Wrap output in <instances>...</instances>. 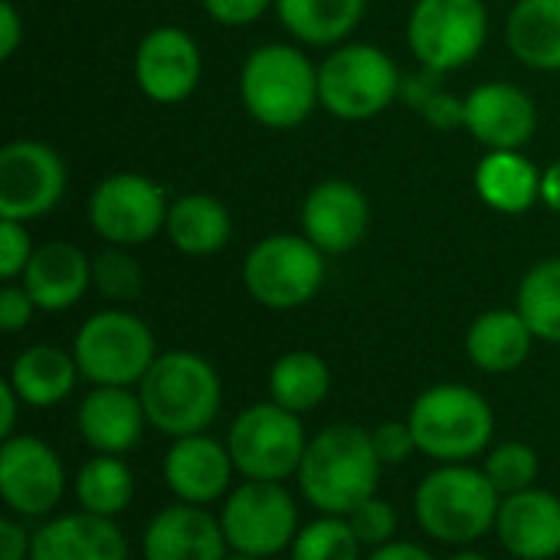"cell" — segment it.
I'll return each instance as SVG.
<instances>
[{"mask_svg": "<svg viewBox=\"0 0 560 560\" xmlns=\"http://www.w3.org/2000/svg\"><path fill=\"white\" fill-rule=\"evenodd\" d=\"M371 440H374L377 459L384 466H400V463H407L417 453V440H413V430H410L407 420L404 423L400 420L381 423L377 430H371Z\"/></svg>", "mask_w": 560, "mask_h": 560, "instance_id": "cell-39", "label": "cell"}, {"mask_svg": "<svg viewBox=\"0 0 560 560\" xmlns=\"http://www.w3.org/2000/svg\"><path fill=\"white\" fill-rule=\"evenodd\" d=\"M417 450L436 463H466L489 450L495 413L489 400L463 384H440L423 390L407 417Z\"/></svg>", "mask_w": 560, "mask_h": 560, "instance_id": "cell-5", "label": "cell"}, {"mask_svg": "<svg viewBox=\"0 0 560 560\" xmlns=\"http://www.w3.org/2000/svg\"><path fill=\"white\" fill-rule=\"evenodd\" d=\"M276 0H203V10L223 26H246L256 23Z\"/></svg>", "mask_w": 560, "mask_h": 560, "instance_id": "cell-40", "label": "cell"}, {"mask_svg": "<svg viewBox=\"0 0 560 560\" xmlns=\"http://www.w3.org/2000/svg\"><path fill=\"white\" fill-rule=\"evenodd\" d=\"M532 341L535 335L518 308H495L472 322L466 335V354L486 374H509L528 361Z\"/></svg>", "mask_w": 560, "mask_h": 560, "instance_id": "cell-24", "label": "cell"}, {"mask_svg": "<svg viewBox=\"0 0 560 560\" xmlns=\"http://www.w3.org/2000/svg\"><path fill=\"white\" fill-rule=\"evenodd\" d=\"M243 282L246 292L266 308H299L312 302L325 282V253L308 236H266L249 249Z\"/></svg>", "mask_w": 560, "mask_h": 560, "instance_id": "cell-9", "label": "cell"}, {"mask_svg": "<svg viewBox=\"0 0 560 560\" xmlns=\"http://www.w3.org/2000/svg\"><path fill=\"white\" fill-rule=\"evenodd\" d=\"M138 397L148 423L158 433L180 440L203 433L217 420L223 387L207 358L194 351H164L138 384Z\"/></svg>", "mask_w": 560, "mask_h": 560, "instance_id": "cell-2", "label": "cell"}, {"mask_svg": "<svg viewBox=\"0 0 560 560\" xmlns=\"http://www.w3.org/2000/svg\"><path fill=\"white\" fill-rule=\"evenodd\" d=\"M499 509L502 495L489 476L466 463H443L413 495L420 528L440 545H472L486 538L499 522Z\"/></svg>", "mask_w": 560, "mask_h": 560, "instance_id": "cell-3", "label": "cell"}, {"mask_svg": "<svg viewBox=\"0 0 560 560\" xmlns=\"http://www.w3.org/2000/svg\"><path fill=\"white\" fill-rule=\"evenodd\" d=\"M92 285L112 302H131L141 295V266L125 253V246H108L92 259Z\"/></svg>", "mask_w": 560, "mask_h": 560, "instance_id": "cell-35", "label": "cell"}, {"mask_svg": "<svg viewBox=\"0 0 560 560\" xmlns=\"http://www.w3.org/2000/svg\"><path fill=\"white\" fill-rule=\"evenodd\" d=\"M66 194V164L43 141H10L0 151V220L46 217Z\"/></svg>", "mask_w": 560, "mask_h": 560, "instance_id": "cell-13", "label": "cell"}, {"mask_svg": "<svg viewBox=\"0 0 560 560\" xmlns=\"http://www.w3.org/2000/svg\"><path fill=\"white\" fill-rule=\"evenodd\" d=\"M20 39H23L20 13H16V7H13L10 0H3V3H0V56L10 59V56L16 52Z\"/></svg>", "mask_w": 560, "mask_h": 560, "instance_id": "cell-43", "label": "cell"}, {"mask_svg": "<svg viewBox=\"0 0 560 560\" xmlns=\"http://www.w3.org/2000/svg\"><path fill=\"white\" fill-rule=\"evenodd\" d=\"M535 125V102L512 82H486L463 98V128L489 151H518Z\"/></svg>", "mask_w": 560, "mask_h": 560, "instance_id": "cell-16", "label": "cell"}, {"mask_svg": "<svg viewBox=\"0 0 560 560\" xmlns=\"http://www.w3.org/2000/svg\"><path fill=\"white\" fill-rule=\"evenodd\" d=\"M368 560H433V555L413 541H390L384 548H374V555Z\"/></svg>", "mask_w": 560, "mask_h": 560, "instance_id": "cell-45", "label": "cell"}, {"mask_svg": "<svg viewBox=\"0 0 560 560\" xmlns=\"http://www.w3.org/2000/svg\"><path fill=\"white\" fill-rule=\"evenodd\" d=\"M371 223L368 197L351 180H322L302 203V236L322 253L354 249Z\"/></svg>", "mask_w": 560, "mask_h": 560, "instance_id": "cell-18", "label": "cell"}, {"mask_svg": "<svg viewBox=\"0 0 560 560\" xmlns=\"http://www.w3.org/2000/svg\"><path fill=\"white\" fill-rule=\"evenodd\" d=\"M505 33L525 66L560 69V0H518Z\"/></svg>", "mask_w": 560, "mask_h": 560, "instance_id": "cell-28", "label": "cell"}, {"mask_svg": "<svg viewBox=\"0 0 560 560\" xmlns=\"http://www.w3.org/2000/svg\"><path fill=\"white\" fill-rule=\"evenodd\" d=\"M538 453L525 443H502L489 453L482 472L489 476V482L495 486V492L505 499V495H515V492H525L535 486L538 479Z\"/></svg>", "mask_w": 560, "mask_h": 560, "instance_id": "cell-34", "label": "cell"}, {"mask_svg": "<svg viewBox=\"0 0 560 560\" xmlns=\"http://www.w3.org/2000/svg\"><path fill=\"white\" fill-rule=\"evenodd\" d=\"M33 312H36V302L30 299V292L23 285L7 282L3 292H0V328L13 335V331L30 325Z\"/></svg>", "mask_w": 560, "mask_h": 560, "instance_id": "cell-41", "label": "cell"}, {"mask_svg": "<svg viewBox=\"0 0 560 560\" xmlns=\"http://www.w3.org/2000/svg\"><path fill=\"white\" fill-rule=\"evenodd\" d=\"M200 49L190 33L177 26L151 30L135 52V79L158 105L184 102L200 82Z\"/></svg>", "mask_w": 560, "mask_h": 560, "instance_id": "cell-15", "label": "cell"}, {"mask_svg": "<svg viewBox=\"0 0 560 560\" xmlns=\"http://www.w3.org/2000/svg\"><path fill=\"white\" fill-rule=\"evenodd\" d=\"M167 236L184 256H213L230 243V210L210 194H187L167 210Z\"/></svg>", "mask_w": 560, "mask_h": 560, "instance_id": "cell-27", "label": "cell"}, {"mask_svg": "<svg viewBox=\"0 0 560 560\" xmlns=\"http://www.w3.org/2000/svg\"><path fill=\"white\" fill-rule=\"evenodd\" d=\"M502 548L518 560H551L560 555V499L545 489H525L502 499L495 522Z\"/></svg>", "mask_w": 560, "mask_h": 560, "instance_id": "cell-20", "label": "cell"}, {"mask_svg": "<svg viewBox=\"0 0 560 560\" xmlns=\"http://www.w3.org/2000/svg\"><path fill=\"white\" fill-rule=\"evenodd\" d=\"M33 243L26 233V223L16 220H0V279L13 282L16 276L26 272L30 259H33Z\"/></svg>", "mask_w": 560, "mask_h": 560, "instance_id": "cell-38", "label": "cell"}, {"mask_svg": "<svg viewBox=\"0 0 560 560\" xmlns=\"http://www.w3.org/2000/svg\"><path fill=\"white\" fill-rule=\"evenodd\" d=\"M368 0H276L279 20L312 46L341 43L364 16Z\"/></svg>", "mask_w": 560, "mask_h": 560, "instance_id": "cell-29", "label": "cell"}, {"mask_svg": "<svg viewBox=\"0 0 560 560\" xmlns=\"http://www.w3.org/2000/svg\"><path fill=\"white\" fill-rule=\"evenodd\" d=\"M30 560H128V541L115 518L72 512L33 532Z\"/></svg>", "mask_w": 560, "mask_h": 560, "instance_id": "cell-21", "label": "cell"}, {"mask_svg": "<svg viewBox=\"0 0 560 560\" xmlns=\"http://www.w3.org/2000/svg\"><path fill=\"white\" fill-rule=\"evenodd\" d=\"M541 200L560 213V161H555L545 174H541Z\"/></svg>", "mask_w": 560, "mask_h": 560, "instance_id": "cell-46", "label": "cell"}, {"mask_svg": "<svg viewBox=\"0 0 560 560\" xmlns=\"http://www.w3.org/2000/svg\"><path fill=\"white\" fill-rule=\"evenodd\" d=\"M226 450L233 456L236 472H243L246 479L285 482L289 476H299L308 440L299 413L269 400L246 407L233 420L226 433Z\"/></svg>", "mask_w": 560, "mask_h": 560, "instance_id": "cell-8", "label": "cell"}, {"mask_svg": "<svg viewBox=\"0 0 560 560\" xmlns=\"http://www.w3.org/2000/svg\"><path fill=\"white\" fill-rule=\"evenodd\" d=\"M33 548V535H26L23 525H16L13 518L0 522V560H30Z\"/></svg>", "mask_w": 560, "mask_h": 560, "instance_id": "cell-42", "label": "cell"}, {"mask_svg": "<svg viewBox=\"0 0 560 560\" xmlns=\"http://www.w3.org/2000/svg\"><path fill=\"white\" fill-rule=\"evenodd\" d=\"M361 548L348 518L322 515L295 535L292 560H361Z\"/></svg>", "mask_w": 560, "mask_h": 560, "instance_id": "cell-33", "label": "cell"}, {"mask_svg": "<svg viewBox=\"0 0 560 560\" xmlns=\"http://www.w3.org/2000/svg\"><path fill=\"white\" fill-rule=\"evenodd\" d=\"M515 308L522 312L535 338L560 345V256L538 262L522 279Z\"/></svg>", "mask_w": 560, "mask_h": 560, "instance_id": "cell-32", "label": "cell"}, {"mask_svg": "<svg viewBox=\"0 0 560 560\" xmlns=\"http://www.w3.org/2000/svg\"><path fill=\"white\" fill-rule=\"evenodd\" d=\"M220 525L230 551L269 560L292 548L299 535V509L282 482L246 479L226 495Z\"/></svg>", "mask_w": 560, "mask_h": 560, "instance_id": "cell-11", "label": "cell"}, {"mask_svg": "<svg viewBox=\"0 0 560 560\" xmlns=\"http://www.w3.org/2000/svg\"><path fill=\"white\" fill-rule=\"evenodd\" d=\"M489 36V13L482 0H417L407 23L410 52L430 72H453L469 66Z\"/></svg>", "mask_w": 560, "mask_h": 560, "instance_id": "cell-10", "label": "cell"}, {"mask_svg": "<svg viewBox=\"0 0 560 560\" xmlns=\"http://www.w3.org/2000/svg\"><path fill=\"white\" fill-rule=\"evenodd\" d=\"M450 560H492V558H486V555H476V551H459V555H453Z\"/></svg>", "mask_w": 560, "mask_h": 560, "instance_id": "cell-47", "label": "cell"}, {"mask_svg": "<svg viewBox=\"0 0 560 560\" xmlns=\"http://www.w3.org/2000/svg\"><path fill=\"white\" fill-rule=\"evenodd\" d=\"M226 535L220 518L203 505H167L161 509L141 538L144 560H226Z\"/></svg>", "mask_w": 560, "mask_h": 560, "instance_id": "cell-17", "label": "cell"}, {"mask_svg": "<svg viewBox=\"0 0 560 560\" xmlns=\"http://www.w3.org/2000/svg\"><path fill=\"white\" fill-rule=\"evenodd\" d=\"M400 89L404 82L394 59L371 43L341 46L318 66V102L345 121L381 115Z\"/></svg>", "mask_w": 560, "mask_h": 560, "instance_id": "cell-7", "label": "cell"}, {"mask_svg": "<svg viewBox=\"0 0 560 560\" xmlns=\"http://www.w3.org/2000/svg\"><path fill=\"white\" fill-rule=\"evenodd\" d=\"M72 358L92 387H131L151 371L158 348L151 328L138 315L108 308L85 318L72 341Z\"/></svg>", "mask_w": 560, "mask_h": 560, "instance_id": "cell-6", "label": "cell"}, {"mask_svg": "<svg viewBox=\"0 0 560 560\" xmlns=\"http://www.w3.org/2000/svg\"><path fill=\"white\" fill-rule=\"evenodd\" d=\"M328 390H331V371L312 351H289L269 371L272 400L299 417L315 410L328 397Z\"/></svg>", "mask_w": 560, "mask_h": 560, "instance_id": "cell-30", "label": "cell"}, {"mask_svg": "<svg viewBox=\"0 0 560 560\" xmlns=\"http://www.w3.org/2000/svg\"><path fill=\"white\" fill-rule=\"evenodd\" d=\"M148 413L138 394L128 387H92L79 404V433L89 450L102 456H121L141 443Z\"/></svg>", "mask_w": 560, "mask_h": 560, "instance_id": "cell-22", "label": "cell"}, {"mask_svg": "<svg viewBox=\"0 0 560 560\" xmlns=\"http://www.w3.org/2000/svg\"><path fill=\"white\" fill-rule=\"evenodd\" d=\"M381 466L384 463L364 427L335 423L308 443L299 466V486L308 505L322 515L348 518L361 502L377 495Z\"/></svg>", "mask_w": 560, "mask_h": 560, "instance_id": "cell-1", "label": "cell"}, {"mask_svg": "<svg viewBox=\"0 0 560 560\" xmlns=\"http://www.w3.org/2000/svg\"><path fill=\"white\" fill-rule=\"evenodd\" d=\"M246 112L276 131L299 128L318 102V69L308 56L285 43L259 46L246 56L240 75Z\"/></svg>", "mask_w": 560, "mask_h": 560, "instance_id": "cell-4", "label": "cell"}, {"mask_svg": "<svg viewBox=\"0 0 560 560\" xmlns=\"http://www.w3.org/2000/svg\"><path fill=\"white\" fill-rule=\"evenodd\" d=\"M66 492V469L36 436H10L0 446V499L20 518H46Z\"/></svg>", "mask_w": 560, "mask_h": 560, "instance_id": "cell-14", "label": "cell"}, {"mask_svg": "<svg viewBox=\"0 0 560 560\" xmlns=\"http://www.w3.org/2000/svg\"><path fill=\"white\" fill-rule=\"evenodd\" d=\"M348 525H351V532L358 535V541H361L364 548H384V545L394 541L397 512H394L390 502H384V499L374 495V499L361 502V505L348 515Z\"/></svg>", "mask_w": 560, "mask_h": 560, "instance_id": "cell-37", "label": "cell"}, {"mask_svg": "<svg viewBox=\"0 0 560 560\" xmlns=\"http://www.w3.org/2000/svg\"><path fill=\"white\" fill-rule=\"evenodd\" d=\"M476 190L499 213H525L541 200V174L518 151H489L476 167Z\"/></svg>", "mask_w": 560, "mask_h": 560, "instance_id": "cell-26", "label": "cell"}, {"mask_svg": "<svg viewBox=\"0 0 560 560\" xmlns=\"http://www.w3.org/2000/svg\"><path fill=\"white\" fill-rule=\"evenodd\" d=\"M131 495H135V476L118 456L98 453L75 476V499L79 509L89 515L115 518L131 505Z\"/></svg>", "mask_w": 560, "mask_h": 560, "instance_id": "cell-31", "label": "cell"}, {"mask_svg": "<svg viewBox=\"0 0 560 560\" xmlns=\"http://www.w3.org/2000/svg\"><path fill=\"white\" fill-rule=\"evenodd\" d=\"M20 404H23V400L16 397L13 384L3 381V384H0V436H3V440H10L13 430H16V410H20Z\"/></svg>", "mask_w": 560, "mask_h": 560, "instance_id": "cell-44", "label": "cell"}, {"mask_svg": "<svg viewBox=\"0 0 560 560\" xmlns=\"http://www.w3.org/2000/svg\"><path fill=\"white\" fill-rule=\"evenodd\" d=\"M226 560H266V558H253V555H236V551H230Z\"/></svg>", "mask_w": 560, "mask_h": 560, "instance_id": "cell-48", "label": "cell"}, {"mask_svg": "<svg viewBox=\"0 0 560 560\" xmlns=\"http://www.w3.org/2000/svg\"><path fill=\"white\" fill-rule=\"evenodd\" d=\"M167 194L144 174H112L89 197L92 230L112 246H141L167 226Z\"/></svg>", "mask_w": 560, "mask_h": 560, "instance_id": "cell-12", "label": "cell"}, {"mask_svg": "<svg viewBox=\"0 0 560 560\" xmlns=\"http://www.w3.org/2000/svg\"><path fill=\"white\" fill-rule=\"evenodd\" d=\"M75 377H82V374H79V364L72 354H66L52 345H33L16 354L7 381L13 384L16 397L26 407L43 410V407L62 404L72 394Z\"/></svg>", "mask_w": 560, "mask_h": 560, "instance_id": "cell-25", "label": "cell"}, {"mask_svg": "<svg viewBox=\"0 0 560 560\" xmlns=\"http://www.w3.org/2000/svg\"><path fill=\"white\" fill-rule=\"evenodd\" d=\"M89 285H92V259L75 243L66 240L39 246L23 272V289L30 292L39 312L72 308Z\"/></svg>", "mask_w": 560, "mask_h": 560, "instance_id": "cell-23", "label": "cell"}, {"mask_svg": "<svg viewBox=\"0 0 560 560\" xmlns=\"http://www.w3.org/2000/svg\"><path fill=\"white\" fill-rule=\"evenodd\" d=\"M233 456L226 443L203 433L180 436L164 456V482L187 505H210L223 499L233 486Z\"/></svg>", "mask_w": 560, "mask_h": 560, "instance_id": "cell-19", "label": "cell"}, {"mask_svg": "<svg viewBox=\"0 0 560 560\" xmlns=\"http://www.w3.org/2000/svg\"><path fill=\"white\" fill-rule=\"evenodd\" d=\"M436 75L440 72H430L427 69V75L420 79H410L400 92L410 98V105L417 108V112H423L427 115V121H433L436 128H463V102L459 98H453V95H440V92H433L436 89Z\"/></svg>", "mask_w": 560, "mask_h": 560, "instance_id": "cell-36", "label": "cell"}]
</instances>
